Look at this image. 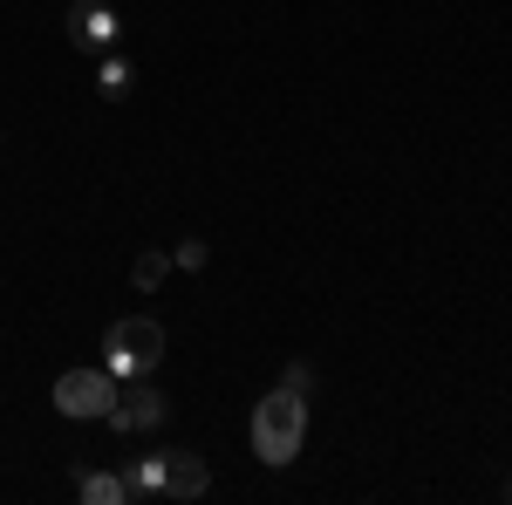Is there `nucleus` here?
<instances>
[{
    "instance_id": "obj_1",
    "label": "nucleus",
    "mask_w": 512,
    "mask_h": 505,
    "mask_svg": "<svg viewBox=\"0 0 512 505\" xmlns=\"http://www.w3.org/2000/svg\"><path fill=\"white\" fill-rule=\"evenodd\" d=\"M301 437H308V396L274 383L260 403H253V458H260L267 471L294 465V458H301Z\"/></svg>"
},
{
    "instance_id": "obj_2",
    "label": "nucleus",
    "mask_w": 512,
    "mask_h": 505,
    "mask_svg": "<svg viewBox=\"0 0 512 505\" xmlns=\"http://www.w3.org/2000/svg\"><path fill=\"white\" fill-rule=\"evenodd\" d=\"M130 499H205L212 492V465L185 451V444H164V451H144L130 458Z\"/></svg>"
},
{
    "instance_id": "obj_3",
    "label": "nucleus",
    "mask_w": 512,
    "mask_h": 505,
    "mask_svg": "<svg viewBox=\"0 0 512 505\" xmlns=\"http://www.w3.org/2000/svg\"><path fill=\"white\" fill-rule=\"evenodd\" d=\"M164 362V321L158 314H123L110 321V335H103V369L117 376V383H151Z\"/></svg>"
},
{
    "instance_id": "obj_4",
    "label": "nucleus",
    "mask_w": 512,
    "mask_h": 505,
    "mask_svg": "<svg viewBox=\"0 0 512 505\" xmlns=\"http://www.w3.org/2000/svg\"><path fill=\"white\" fill-rule=\"evenodd\" d=\"M117 376L110 369H62L55 376V410L62 417H76V424H89V417H110V403H117Z\"/></svg>"
},
{
    "instance_id": "obj_5",
    "label": "nucleus",
    "mask_w": 512,
    "mask_h": 505,
    "mask_svg": "<svg viewBox=\"0 0 512 505\" xmlns=\"http://www.w3.org/2000/svg\"><path fill=\"white\" fill-rule=\"evenodd\" d=\"M164 417H171V403H164L151 383H123L117 403H110V430H117V437H144V430H158Z\"/></svg>"
},
{
    "instance_id": "obj_6",
    "label": "nucleus",
    "mask_w": 512,
    "mask_h": 505,
    "mask_svg": "<svg viewBox=\"0 0 512 505\" xmlns=\"http://www.w3.org/2000/svg\"><path fill=\"white\" fill-rule=\"evenodd\" d=\"M69 41L103 55V48H117V41H123V14L110 7V0H76V7H69Z\"/></svg>"
},
{
    "instance_id": "obj_7",
    "label": "nucleus",
    "mask_w": 512,
    "mask_h": 505,
    "mask_svg": "<svg viewBox=\"0 0 512 505\" xmlns=\"http://www.w3.org/2000/svg\"><path fill=\"white\" fill-rule=\"evenodd\" d=\"M76 499H82V505H130V478H123V471L82 465V471H76Z\"/></svg>"
},
{
    "instance_id": "obj_8",
    "label": "nucleus",
    "mask_w": 512,
    "mask_h": 505,
    "mask_svg": "<svg viewBox=\"0 0 512 505\" xmlns=\"http://www.w3.org/2000/svg\"><path fill=\"white\" fill-rule=\"evenodd\" d=\"M130 89H137V62L117 55V48H103V62H96V96H103V103H123Z\"/></svg>"
},
{
    "instance_id": "obj_9",
    "label": "nucleus",
    "mask_w": 512,
    "mask_h": 505,
    "mask_svg": "<svg viewBox=\"0 0 512 505\" xmlns=\"http://www.w3.org/2000/svg\"><path fill=\"white\" fill-rule=\"evenodd\" d=\"M164 273H171V253H137V267H130V280H137V294H158Z\"/></svg>"
},
{
    "instance_id": "obj_10",
    "label": "nucleus",
    "mask_w": 512,
    "mask_h": 505,
    "mask_svg": "<svg viewBox=\"0 0 512 505\" xmlns=\"http://www.w3.org/2000/svg\"><path fill=\"white\" fill-rule=\"evenodd\" d=\"M205 260H212V246H205V239H178V253H171V267H185V273H198Z\"/></svg>"
},
{
    "instance_id": "obj_11",
    "label": "nucleus",
    "mask_w": 512,
    "mask_h": 505,
    "mask_svg": "<svg viewBox=\"0 0 512 505\" xmlns=\"http://www.w3.org/2000/svg\"><path fill=\"white\" fill-rule=\"evenodd\" d=\"M280 383L301 389V396H315V369H308V362H287V369H280Z\"/></svg>"
},
{
    "instance_id": "obj_12",
    "label": "nucleus",
    "mask_w": 512,
    "mask_h": 505,
    "mask_svg": "<svg viewBox=\"0 0 512 505\" xmlns=\"http://www.w3.org/2000/svg\"><path fill=\"white\" fill-rule=\"evenodd\" d=\"M506 499H512V478H506Z\"/></svg>"
},
{
    "instance_id": "obj_13",
    "label": "nucleus",
    "mask_w": 512,
    "mask_h": 505,
    "mask_svg": "<svg viewBox=\"0 0 512 505\" xmlns=\"http://www.w3.org/2000/svg\"><path fill=\"white\" fill-rule=\"evenodd\" d=\"M0 151H7V137H0Z\"/></svg>"
}]
</instances>
